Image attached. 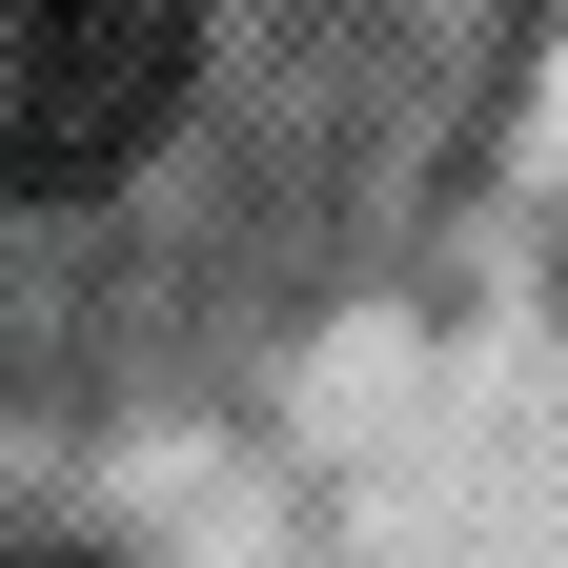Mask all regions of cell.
<instances>
[{
  "label": "cell",
  "mask_w": 568,
  "mask_h": 568,
  "mask_svg": "<svg viewBox=\"0 0 568 568\" xmlns=\"http://www.w3.org/2000/svg\"><path fill=\"white\" fill-rule=\"evenodd\" d=\"M183 0H0V203L122 183L183 102Z\"/></svg>",
  "instance_id": "cell-1"
}]
</instances>
